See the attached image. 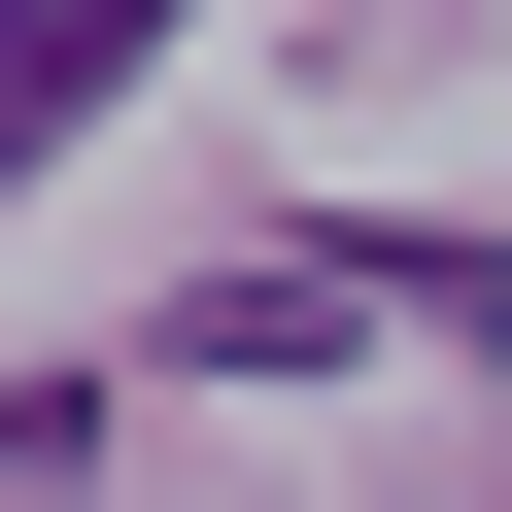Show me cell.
Masks as SVG:
<instances>
[{
	"instance_id": "1",
	"label": "cell",
	"mask_w": 512,
	"mask_h": 512,
	"mask_svg": "<svg viewBox=\"0 0 512 512\" xmlns=\"http://www.w3.org/2000/svg\"><path fill=\"white\" fill-rule=\"evenodd\" d=\"M478 308H512L478 239H274V274H205L171 342H205V376H342V342H478Z\"/></svg>"
},
{
	"instance_id": "2",
	"label": "cell",
	"mask_w": 512,
	"mask_h": 512,
	"mask_svg": "<svg viewBox=\"0 0 512 512\" xmlns=\"http://www.w3.org/2000/svg\"><path fill=\"white\" fill-rule=\"evenodd\" d=\"M103 103H137V0H0V171L103 137Z\"/></svg>"
}]
</instances>
